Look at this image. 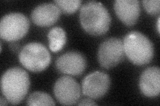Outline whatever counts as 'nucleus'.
<instances>
[{"label":"nucleus","mask_w":160,"mask_h":106,"mask_svg":"<svg viewBox=\"0 0 160 106\" xmlns=\"http://www.w3.org/2000/svg\"><path fill=\"white\" fill-rule=\"evenodd\" d=\"M79 20L85 31L95 36L106 33L111 25V17L107 8L101 2L95 1L83 5Z\"/></svg>","instance_id":"1"},{"label":"nucleus","mask_w":160,"mask_h":106,"mask_svg":"<svg viewBox=\"0 0 160 106\" xmlns=\"http://www.w3.org/2000/svg\"><path fill=\"white\" fill-rule=\"evenodd\" d=\"M29 85L30 81L28 72L19 67L8 69L2 77V94L8 102L13 105L22 102L28 92Z\"/></svg>","instance_id":"2"},{"label":"nucleus","mask_w":160,"mask_h":106,"mask_svg":"<svg viewBox=\"0 0 160 106\" xmlns=\"http://www.w3.org/2000/svg\"><path fill=\"white\" fill-rule=\"evenodd\" d=\"M123 48L130 61L136 65L143 66L149 63L154 54L152 41L139 31H131L123 40Z\"/></svg>","instance_id":"3"},{"label":"nucleus","mask_w":160,"mask_h":106,"mask_svg":"<svg viewBox=\"0 0 160 106\" xmlns=\"http://www.w3.org/2000/svg\"><path fill=\"white\" fill-rule=\"evenodd\" d=\"M19 62L26 69L34 72L46 69L51 62V55L42 43H30L22 48L19 54Z\"/></svg>","instance_id":"4"},{"label":"nucleus","mask_w":160,"mask_h":106,"mask_svg":"<svg viewBox=\"0 0 160 106\" xmlns=\"http://www.w3.org/2000/svg\"><path fill=\"white\" fill-rule=\"evenodd\" d=\"M29 29V21L21 13L6 15L0 22V35L5 41L13 42L22 39Z\"/></svg>","instance_id":"5"},{"label":"nucleus","mask_w":160,"mask_h":106,"mask_svg":"<svg viewBox=\"0 0 160 106\" xmlns=\"http://www.w3.org/2000/svg\"><path fill=\"white\" fill-rule=\"evenodd\" d=\"M123 44L118 38L108 39L100 44L98 58L102 67L109 69L116 67L124 58Z\"/></svg>","instance_id":"6"},{"label":"nucleus","mask_w":160,"mask_h":106,"mask_svg":"<svg viewBox=\"0 0 160 106\" xmlns=\"http://www.w3.org/2000/svg\"><path fill=\"white\" fill-rule=\"evenodd\" d=\"M53 92L60 104L70 105L78 102L81 96V88L73 78L69 76H63L55 83Z\"/></svg>","instance_id":"7"},{"label":"nucleus","mask_w":160,"mask_h":106,"mask_svg":"<svg viewBox=\"0 0 160 106\" xmlns=\"http://www.w3.org/2000/svg\"><path fill=\"white\" fill-rule=\"evenodd\" d=\"M110 86L109 76L96 71L86 76L82 82V91L85 95L92 99H99L106 94Z\"/></svg>","instance_id":"8"},{"label":"nucleus","mask_w":160,"mask_h":106,"mask_svg":"<svg viewBox=\"0 0 160 106\" xmlns=\"http://www.w3.org/2000/svg\"><path fill=\"white\" fill-rule=\"evenodd\" d=\"M84 55L77 51H69L59 56L56 61V68L59 72L72 76L82 75L86 68Z\"/></svg>","instance_id":"9"},{"label":"nucleus","mask_w":160,"mask_h":106,"mask_svg":"<svg viewBox=\"0 0 160 106\" xmlns=\"http://www.w3.org/2000/svg\"><path fill=\"white\" fill-rule=\"evenodd\" d=\"M61 10L56 4L45 3L40 4L32 13V21L40 27H49L57 22Z\"/></svg>","instance_id":"10"},{"label":"nucleus","mask_w":160,"mask_h":106,"mask_svg":"<svg viewBox=\"0 0 160 106\" xmlns=\"http://www.w3.org/2000/svg\"><path fill=\"white\" fill-rule=\"evenodd\" d=\"M139 88L142 94L149 98L156 97L160 92V70L152 67L146 69L139 79Z\"/></svg>","instance_id":"11"},{"label":"nucleus","mask_w":160,"mask_h":106,"mask_svg":"<svg viewBox=\"0 0 160 106\" xmlns=\"http://www.w3.org/2000/svg\"><path fill=\"white\" fill-rule=\"evenodd\" d=\"M114 9L119 19L126 25L132 26L139 17L140 5L138 0H116Z\"/></svg>","instance_id":"12"},{"label":"nucleus","mask_w":160,"mask_h":106,"mask_svg":"<svg viewBox=\"0 0 160 106\" xmlns=\"http://www.w3.org/2000/svg\"><path fill=\"white\" fill-rule=\"evenodd\" d=\"M48 37L49 47L52 52H58L62 50L66 43V33L62 27H56L50 30Z\"/></svg>","instance_id":"13"},{"label":"nucleus","mask_w":160,"mask_h":106,"mask_svg":"<svg viewBox=\"0 0 160 106\" xmlns=\"http://www.w3.org/2000/svg\"><path fill=\"white\" fill-rule=\"evenodd\" d=\"M28 105H55L53 99L50 95L42 92H35L29 95L27 99Z\"/></svg>","instance_id":"14"},{"label":"nucleus","mask_w":160,"mask_h":106,"mask_svg":"<svg viewBox=\"0 0 160 106\" xmlns=\"http://www.w3.org/2000/svg\"><path fill=\"white\" fill-rule=\"evenodd\" d=\"M61 11L66 14L76 12L82 4L81 0H56L54 2Z\"/></svg>","instance_id":"15"},{"label":"nucleus","mask_w":160,"mask_h":106,"mask_svg":"<svg viewBox=\"0 0 160 106\" xmlns=\"http://www.w3.org/2000/svg\"><path fill=\"white\" fill-rule=\"evenodd\" d=\"M143 7L146 12L151 15H156L160 12L159 0H143L142 2Z\"/></svg>","instance_id":"16"},{"label":"nucleus","mask_w":160,"mask_h":106,"mask_svg":"<svg viewBox=\"0 0 160 106\" xmlns=\"http://www.w3.org/2000/svg\"><path fill=\"white\" fill-rule=\"evenodd\" d=\"M79 105H96L97 104L90 99H85L78 104Z\"/></svg>","instance_id":"17"},{"label":"nucleus","mask_w":160,"mask_h":106,"mask_svg":"<svg viewBox=\"0 0 160 106\" xmlns=\"http://www.w3.org/2000/svg\"><path fill=\"white\" fill-rule=\"evenodd\" d=\"M9 47H10V49H11L12 50H13V51H14V52H16L18 50V49L19 48V45L18 43H12L9 44Z\"/></svg>","instance_id":"18"},{"label":"nucleus","mask_w":160,"mask_h":106,"mask_svg":"<svg viewBox=\"0 0 160 106\" xmlns=\"http://www.w3.org/2000/svg\"><path fill=\"white\" fill-rule=\"evenodd\" d=\"M8 101L7 100V99L6 98H3V97H1V98H0V105H8Z\"/></svg>","instance_id":"19"},{"label":"nucleus","mask_w":160,"mask_h":106,"mask_svg":"<svg viewBox=\"0 0 160 106\" xmlns=\"http://www.w3.org/2000/svg\"><path fill=\"white\" fill-rule=\"evenodd\" d=\"M159 22H160V19L159 17L158 18V33H159Z\"/></svg>","instance_id":"20"}]
</instances>
